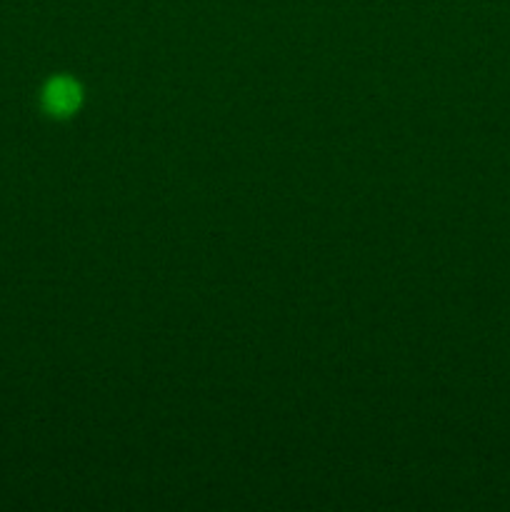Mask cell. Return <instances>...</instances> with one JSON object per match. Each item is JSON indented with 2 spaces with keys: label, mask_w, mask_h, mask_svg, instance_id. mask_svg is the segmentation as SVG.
<instances>
[{
  "label": "cell",
  "mask_w": 510,
  "mask_h": 512,
  "mask_svg": "<svg viewBox=\"0 0 510 512\" xmlns=\"http://www.w3.org/2000/svg\"><path fill=\"white\" fill-rule=\"evenodd\" d=\"M80 100H83V90L73 78H53L43 90V105L48 113L53 115H70L78 110Z\"/></svg>",
  "instance_id": "1"
}]
</instances>
